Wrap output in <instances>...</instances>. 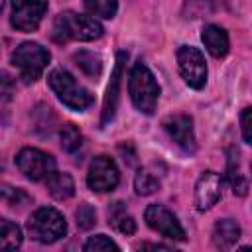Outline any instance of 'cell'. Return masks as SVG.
<instances>
[{
    "instance_id": "obj_17",
    "label": "cell",
    "mask_w": 252,
    "mask_h": 252,
    "mask_svg": "<svg viewBox=\"0 0 252 252\" xmlns=\"http://www.w3.org/2000/svg\"><path fill=\"white\" fill-rule=\"evenodd\" d=\"M47 189H49V193H51L53 199L65 201V199H69V197L75 195V181L65 171H53L47 177Z\"/></svg>"
},
{
    "instance_id": "obj_28",
    "label": "cell",
    "mask_w": 252,
    "mask_h": 252,
    "mask_svg": "<svg viewBox=\"0 0 252 252\" xmlns=\"http://www.w3.org/2000/svg\"><path fill=\"white\" fill-rule=\"evenodd\" d=\"M2 94H4V102L10 98L12 94V87H10V77L6 73H2Z\"/></svg>"
},
{
    "instance_id": "obj_3",
    "label": "cell",
    "mask_w": 252,
    "mask_h": 252,
    "mask_svg": "<svg viewBox=\"0 0 252 252\" xmlns=\"http://www.w3.org/2000/svg\"><path fill=\"white\" fill-rule=\"evenodd\" d=\"M47 83L51 91L57 94V98L71 110H85L93 104L94 96L91 91H87L83 85L77 83V79L67 71V69H53L47 77Z\"/></svg>"
},
{
    "instance_id": "obj_5",
    "label": "cell",
    "mask_w": 252,
    "mask_h": 252,
    "mask_svg": "<svg viewBox=\"0 0 252 252\" xmlns=\"http://www.w3.org/2000/svg\"><path fill=\"white\" fill-rule=\"evenodd\" d=\"M49 59L51 53L35 41H24L12 53V65L18 69L20 79L24 83L37 81L45 71V67L49 65Z\"/></svg>"
},
{
    "instance_id": "obj_29",
    "label": "cell",
    "mask_w": 252,
    "mask_h": 252,
    "mask_svg": "<svg viewBox=\"0 0 252 252\" xmlns=\"http://www.w3.org/2000/svg\"><path fill=\"white\" fill-rule=\"evenodd\" d=\"M138 248H158V250H167L169 246H163V244H140Z\"/></svg>"
},
{
    "instance_id": "obj_6",
    "label": "cell",
    "mask_w": 252,
    "mask_h": 252,
    "mask_svg": "<svg viewBox=\"0 0 252 252\" xmlns=\"http://www.w3.org/2000/svg\"><path fill=\"white\" fill-rule=\"evenodd\" d=\"M16 165L28 179L41 181L55 171V158L37 148H22L16 156Z\"/></svg>"
},
{
    "instance_id": "obj_20",
    "label": "cell",
    "mask_w": 252,
    "mask_h": 252,
    "mask_svg": "<svg viewBox=\"0 0 252 252\" xmlns=\"http://www.w3.org/2000/svg\"><path fill=\"white\" fill-rule=\"evenodd\" d=\"M0 246L8 250H16L22 246V230L8 219L0 220Z\"/></svg>"
},
{
    "instance_id": "obj_19",
    "label": "cell",
    "mask_w": 252,
    "mask_h": 252,
    "mask_svg": "<svg viewBox=\"0 0 252 252\" xmlns=\"http://www.w3.org/2000/svg\"><path fill=\"white\" fill-rule=\"evenodd\" d=\"M226 179L234 191V195H246L248 191V181L244 179V175L238 169V152L234 156V150H230V158H228V165H226Z\"/></svg>"
},
{
    "instance_id": "obj_8",
    "label": "cell",
    "mask_w": 252,
    "mask_h": 252,
    "mask_svg": "<svg viewBox=\"0 0 252 252\" xmlns=\"http://www.w3.org/2000/svg\"><path fill=\"white\" fill-rule=\"evenodd\" d=\"M118 181H120V171L112 158H108V156L93 158L89 171H87V185L91 191H94V193L114 191Z\"/></svg>"
},
{
    "instance_id": "obj_13",
    "label": "cell",
    "mask_w": 252,
    "mask_h": 252,
    "mask_svg": "<svg viewBox=\"0 0 252 252\" xmlns=\"http://www.w3.org/2000/svg\"><path fill=\"white\" fill-rule=\"evenodd\" d=\"M126 57H128V53H124V51H118V55H116V65H114L110 83L106 87V96H104V104H102V118H100L102 126H106L116 114L118 96H120V81H122V65H124Z\"/></svg>"
},
{
    "instance_id": "obj_27",
    "label": "cell",
    "mask_w": 252,
    "mask_h": 252,
    "mask_svg": "<svg viewBox=\"0 0 252 252\" xmlns=\"http://www.w3.org/2000/svg\"><path fill=\"white\" fill-rule=\"evenodd\" d=\"M2 197H4V201H6L8 205H20V199H30L22 189H12V187H8V185H4Z\"/></svg>"
},
{
    "instance_id": "obj_9",
    "label": "cell",
    "mask_w": 252,
    "mask_h": 252,
    "mask_svg": "<svg viewBox=\"0 0 252 252\" xmlns=\"http://www.w3.org/2000/svg\"><path fill=\"white\" fill-rule=\"evenodd\" d=\"M47 12V0H12L10 24L18 32H35Z\"/></svg>"
},
{
    "instance_id": "obj_4",
    "label": "cell",
    "mask_w": 252,
    "mask_h": 252,
    "mask_svg": "<svg viewBox=\"0 0 252 252\" xmlns=\"http://www.w3.org/2000/svg\"><path fill=\"white\" fill-rule=\"evenodd\" d=\"M26 226H28L30 236L33 240L41 242V244H53V242L61 240L67 234V220L53 207H39V209H35L30 215Z\"/></svg>"
},
{
    "instance_id": "obj_23",
    "label": "cell",
    "mask_w": 252,
    "mask_h": 252,
    "mask_svg": "<svg viewBox=\"0 0 252 252\" xmlns=\"http://www.w3.org/2000/svg\"><path fill=\"white\" fill-rule=\"evenodd\" d=\"M134 189H136L138 195H152L159 189V181L148 169H140L134 177Z\"/></svg>"
},
{
    "instance_id": "obj_15",
    "label": "cell",
    "mask_w": 252,
    "mask_h": 252,
    "mask_svg": "<svg viewBox=\"0 0 252 252\" xmlns=\"http://www.w3.org/2000/svg\"><path fill=\"white\" fill-rule=\"evenodd\" d=\"M240 238V226L232 219H220L213 228V242L220 250H230Z\"/></svg>"
},
{
    "instance_id": "obj_1",
    "label": "cell",
    "mask_w": 252,
    "mask_h": 252,
    "mask_svg": "<svg viewBox=\"0 0 252 252\" xmlns=\"http://www.w3.org/2000/svg\"><path fill=\"white\" fill-rule=\"evenodd\" d=\"M102 26L85 14L77 12H61L55 16L51 26V39L57 43L67 41H93L102 35Z\"/></svg>"
},
{
    "instance_id": "obj_26",
    "label": "cell",
    "mask_w": 252,
    "mask_h": 252,
    "mask_svg": "<svg viewBox=\"0 0 252 252\" xmlns=\"http://www.w3.org/2000/svg\"><path fill=\"white\" fill-rule=\"evenodd\" d=\"M240 130H242L244 142L252 146V108H244L240 112Z\"/></svg>"
},
{
    "instance_id": "obj_12",
    "label": "cell",
    "mask_w": 252,
    "mask_h": 252,
    "mask_svg": "<svg viewBox=\"0 0 252 252\" xmlns=\"http://www.w3.org/2000/svg\"><path fill=\"white\" fill-rule=\"evenodd\" d=\"M222 193V177L215 171H203L195 183V207L197 211H209Z\"/></svg>"
},
{
    "instance_id": "obj_25",
    "label": "cell",
    "mask_w": 252,
    "mask_h": 252,
    "mask_svg": "<svg viewBox=\"0 0 252 252\" xmlns=\"http://www.w3.org/2000/svg\"><path fill=\"white\" fill-rule=\"evenodd\" d=\"M75 219H77V226L83 228V230H89L96 224V211L93 209V205L89 203H83L79 205L77 213H75Z\"/></svg>"
},
{
    "instance_id": "obj_18",
    "label": "cell",
    "mask_w": 252,
    "mask_h": 252,
    "mask_svg": "<svg viewBox=\"0 0 252 252\" xmlns=\"http://www.w3.org/2000/svg\"><path fill=\"white\" fill-rule=\"evenodd\" d=\"M73 59H75V63L79 65V69H81L85 75L93 77V79L98 77L100 71H102V59H100V55L94 53V51L81 49V51H77V53L73 55Z\"/></svg>"
},
{
    "instance_id": "obj_11",
    "label": "cell",
    "mask_w": 252,
    "mask_h": 252,
    "mask_svg": "<svg viewBox=\"0 0 252 252\" xmlns=\"http://www.w3.org/2000/svg\"><path fill=\"white\" fill-rule=\"evenodd\" d=\"M163 128L169 134V138L179 146L185 154H195L197 150V140H195V130H193V118L189 114H171L163 120Z\"/></svg>"
},
{
    "instance_id": "obj_7",
    "label": "cell",
    "mask_w": 252,
    "mask_h": 252,
    "mask_svg": "<svg viewBox=\"0 0 252 252\" xmlns=\"http://www.w3.org/2000/svg\"><path fill=\"white\" fill-rule=\"evenodd\" d=\"M177 67L183 81L191 89H203L207 83V63L203 53L193 45H181L177 49Z\"/></svg>"
},
{
    "instance_id": "obj_2",
    "label": "cell",
    "mask_w": 252,
    "mask_h": 252,
    "mask_svg": "<svg viewBox=\"0 0 252 252\" xmlns=\"http://www.w3.org/2000/svg\"><path fill=\"white\" fill-rule=\"evenodd\" d=\"M128 93H130L132 104L142 114H154L159 98V85L146 63L142 61L134 63L128 77Z\"/></svg>"
},
{
    "instance_id": "obj_10",
    "label": "cell",
    "mask_w": 252,
    "mask_h": 252,
    "mask_svg": "<svg viewBox=\"0 0 252 252\" xmlns=\"http://www.w3.org/2000/svg\"><path fill=\"white\" fill-rule=\"evenodd\" d=\"M144 219H146V224L159 232L161 236L169 238V240H177V242H183L187 238L181 222L177 220V217L163 205H148L146 213H144Z\"/></svg>"
},
{
    "instance_id": "obj_14",
    "label": "cell",
    "mask_w": 252,
    "mask_h": 252,
    "mask_svg": "<svg viewBox=\"0 0 252 252\" xmlns=\"http://www.w3.org/2000/svg\"><path fill=\"white\" fill-rule=\"evenodd\" d=\"M201 39L213 57H224L228 53L230 41H228V33L224 28H220L217 24H209V26H205V30L201 33Z\"/></svg>"
},
{
    "instance_id": "obj_24",
    "label": "cell",
    "mask_w": 252,
    "mask_h": 252,
    "mask_svg": "<svg viewBox=\"0 0 252 252\" xmlns=\"http://www.w3.org/2000/svg\"><path fill=\"white\" fill-rule=\"evenodd\" d=\"M85 252H104V250H120V246L106 234H94L89 236V240L83 244Z\"/></svg>"
},
{
    "instance_id": "obj_21",
    "label": "cell",
    "mask_w": 252,
    "mask_h": 252,
    "mask_svg": "<svg viewBox=\"0 0 252 252\" xmlns=\"http://www.w3.org/2000/svg\"><path fill=\"white\" fill-rule=\"evenodd\" d=\"M83 6L91 16L110 20L118 12V0H83Z\"/></svg>"
},
{
    "instance_id": "obj_22",
    "label": "cell",
    "mask_w": 252,
    "mask_h": 252,
    "mask_svg": "<svg viewBox=\"0 0 252 252\" xmlns=\"http://www.w3.org/2000/svg\"><path fill=\"white\" fill-rule=\"evenodd\" d=\"M59 138H61V148L65 152H69V154L77 152L81 148V144H83V134L75 124H65L59 130Z\"/></svg>"
},
{
    "instance_id": "obj_16",
    "label": "cell",
    "mask_w": 252,
    "mask_h": 252,
    "mask_svg": "<svg viewBox=\"0 0 252 252\" xmlns=\"http://www.w3.org/2000/svg\"><path fill=\"white\" fill-rule=\"evenodd\" d=\"M108 224L122 234H134L136 232V220L128 213V209L122 201H116L108 207Z\"/></svg>"
}]
</instances>
